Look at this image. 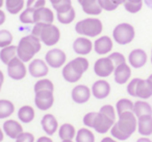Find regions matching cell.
I'll return each instance as SVG.
<instances>
[{
  "mask_svg": "<svg viewBox=\"0 0 152 142\" xmlns=\"http://www.w3.org/2000/svg\"><path fill=\"white\" fill-rule=\"evenodd\" d=\"M137 129V117L133 112H124L118 115V120L110 129L112 137L115 139L125 141L129 139Z\"/></svg>",
  "mask_w": 152,
  "mask_h": 142,
  "instance_id": "1",
  "label": "cell"
},
{
  "mask_svg": "<svg viewBox=\"0 0 152 142\" xmlns=\"http://www.w3.org/2000/svg\"><path fill=\"white\" fill-rule=\"evenodd\" d=\"M116 116H118L116 108L112 104H104L100 108L99 112H96L92 129L98 134H106L116 122Z\"/></svg>",
  "mask_w": 152,
  "mask_h": 142,
  "instance_id": "2",
  "label": "cell"
},
{
  "mask_svg": "<svg viewBox=\"0 0 152 142\" xmlns=\"http://www.w3.org/2000/svg\"><path fill=\"white\" fill-rule=\"evenodd\" d=\"M90 63L85 57H77L67 63L63 67L61 74L66 82L68 83H77L83 73L89 69Z\"/></svg>",
  "mask_w": 152,
  "mask_h": 142,
  "instance_id": "3",
  "label": "cell"
},
{
  "mask_svg": "<svg viewBox=\"0 0 152 142\" xmlns=\"http://www.w3.org/2000/svg\"><path fill=\"white\" fill-rule=\"evenodd\" d=\"M41 40L34 35L25 36L19 41L17 45V57L24 63H29L34 60V57L40 52L42 45Z\"/></svg>",
  "mask_w": 152,
  "mask_h": 142,
  "instance_id": "4",
  "label": "cell"
},
{
  "mask_svg": "<svg viewBox=\"0 0 152 142\" xmlns=\"http://www.w3.org/2000/svg\"><path fill=\"white\" fill-rule=\"evenodd\" d=\"M127 93L132 97L140 99H149L152 96V82L149 79H140L134 77L127 84Z\"/></svg>",
  "mask_w": 152,
  "mask_h": 142,
  "instance_id": "5",
  "label": "cell"
},
{
  "mask_svg": "<svg viewBox=\"0 0 152 142\" xmlns=\"http://www.w3.org/2000/svg\"><path fill=\"white\" fill-rule=\"evenodd\" d=\"M103 30L102 21L98 18H86L78 21L75 25V32L87 38H95L101 35Z\"/></svg>",
  "mask_w": 152,
  "mask_h": 142,
  "instance_id": "6",
  "label": "cell"
},
{
  "mask_svg": "<svg viewBox=\"0 0 152 142\" xmlns=\"http://www.w3.org/2000/svg\"><path fill=\"white\" fill-rule=\"evenodd\" d=\"M135 29L131 24L123 22L113 30V40L119 45H127L134 40Z\"/></svg>",
  "mask_w": 152,
  "mask_h": 142,
  "instance_id": "7",
  "label": "cell"
},
{
  "mask_svg": "<svg viewBox=\"0 0 152 142\" xmlns=\"http://www.w3.org/2000/svg\"><path fill=\"white\" fill-rule=\"evenodd\" d=\"M61 39V30L54 24H45L40 35V40L46 46H54Z\"/></svg>",
  "mask_w": 152,
  "mask_h": 142,
  "instance_id": "8",
  "label": "cell"
},
{
  "mask_svg": "<svg viewBox=\"0 0 152 142\" xmlns=\"http://www.w3.org/2000/svg\"><path fill=\"white\" fill-rule=\"evenodd\" d=\"M7 75L15 81H21L27 74V67L25 63L16 57L7 64Z\"/></svg>",
  "mask_w": 152,
  "mask_h": 142,
  "instance_id": "9",
  "label": "cell"
},
{
  "mask_svg": "<svg viewBox=\"0 0 152 142\" xmlns=\"http://www.w3.org/2000/svg\"><path fill=\"white\" fill-rule=\"evenodd\" d=\"M66 61H67L66 52L59 48H52L47 51L45 54V62L47 65L54 69L64 67L66 65Z\"/></svg>",
  "mask_w": 152,
  "mask_h": 142,
  "instance_id": "10",
  "label": "cell"
},
{
  "mask_svg": "<svg viewBox=\"0 0 152 142\" xmlns=\"http://www.w3.org/2000/svg\"><path fill=\"white\" fill-rule=\"evenodd\" d=\"M115 65L108 57L98 59L94 64V72L97 77L105 79L112 75L115 71Z\"/></svg>",
  "mask_w": 152,
  "mask_h": 142,
  "instance_id": "11",
  "label": "cell"
},
{
  "mask_svg": "<svg viewBox=\"0 0 152 142\" xmlns=\"http://www.w3.org/2000/svg\"><path fill=\"white\" fill-rule=\"evenodd\" d=\"M29 74L36 79H42L46 77L49 72V66L44 60L41 59H34L29 62V65L27 67Z\"/></svg>",
  "mask_w": 152,
  "mask_h": 142,
  "instance_id": "12",
  "label": "cell"
},
{
  "mask_svg": "<svg viewBox=\"0 0 152 142\" xmlns=\"http://www.w3.org/2000/svg\"><path fill=\"white\" fill-rule=\"evenodd\" d=\"M54 104V95L51 91H39L36 92L34 104L41 111H47L52 108Z\"/></svg>",
  "mask_w": 152,
  "mask_h": 142,
  "instance_id": "13",
  "label": "cell"
},
{
  "mask_svg": "<svg viewBox=\"0 0 152 142\" xmlns=\"http://www.w3.org/2000/svg\"><path fill=\"white\" fill-rule=\"evenodd\" d=\"M148 62V54L144 49L135 48L131 50L128 54V64L134 69L144 67Z\"/></svg>",
  "mask_w": 152,
  "mask_h": 142,
  "instance_id": "14",
  "label": "cell"
},
{
  "mask_svg": "<svg viewBox=\"0 0 152 142\" xmlns=\"http://www.w3.org/2000/svg\"><path fill=\"white\" fill-rule=\"evenodd\" d=\"M92 91L88 86L86 85H77L72 89L71 97L74 102L79 104H86L91 98Z\"/></svg>",
  "mask_w": 152,
  "mask_h": 142,
  "instance_id": "15",
  "label": "cell"
},
{
  "mask_svg": "<svg viewBox=\"0 0 152 142\" xmlns=\"http://www.w3.org/2000/svg\"><path fill=\"white\" fill-rule=\"evenodd\" d=\"M94 49V44L89 38L87 37H78L73 43V50L78 55H87L91 53V51Z\"/></svg>",
  "mask_w": 152,
  "mask_h": 142,
  "instance_id": "16",
  "label": "cell"
},
{
  "mask_svg": "<svg viewBox=\"0 0 152 142\" xmlns=\"http://www.w3.org/2000/svg\"><path fill=\"white\" fill-rule=\"evenodd\" d=\"M94 44V50L96 53L100 55H105L107 53H110L114 47V41L108 36H101L98 39H96Z\"/></svg>",
  "mask_w": 152,
  "mask_h": 142,
  "instance_id": "17",
  "label": "cell"
},
{
  "mask_svg": "<svg viewBox=\"0 0 152 142\" xmlns=\"http://www.w3.org/2000/svg\"><path fill=\"white\" fill-rule=\"evenodd\" d=\"M131 77V67L129 64L123 63L117 66L114 71L115 82L119 85H125L129 82Z\"/></svg>",
  "mask_w": 152,
  "mask_h": 142,
  "instance_id": "18",
  "label": "cell"
},
{
  "mask_svg": "<svg viewBox=\"0 0 152 142\" xmlns=\"http://www.w3.org/2000/svg\"><path fill=\"white\" fill-rule=\"evenodd\" d=\"M110 85L105 79H98L92 86V94L97 99H104L110 93Z\"/></svg>",
  "mask_w": 152,
  "mask_h": 142,
  "instance_id": "19",
  "label": "cell"
},
{
  "mask_svg": "<svg viewBox=\"0 0 152 142\" xmlns=\"http://www.w3.org/2000/svg\"><path fill=\"white\" fill-rule=\"evenodd\" d=\"M2 129L7 137L14 140H16L20 134L23 133V127H22V124L19 121L14 120V119H7V120H5L2 125Z\"/></svg>",
  "mask_w": 152,
  "mask_h": 142,
  "instance_id": "20",
  "label": "cell"
},
{
  "mask_svg": "<svg viewBox=\"0 0 152 142\" xmlns=\"http://www.w3.org/2000/svg\"><path fill=\"white\" fill-rule=\"evenodd\" d=\"M55 17L52 10L44 7L34 11V24L43 23V24H53Z\"/></svg>",
  "mask_w": 152,
  "mask_h": 142,
  "instance_id": "21",
  "label": "cell"
},
{
  "mask_svg": "<svg viewBox=\"0 0 152 142\" xmlns=\"http://www.w3.org/2000/svg\"><path fill=\"white\" fill-rule=\"evenodd\" d=\"M41 125L48 136H52L58 129V121L52 114H45L41 120Z\"/></svg>",
  "mask_w": 152,
  "mask_h": 142,
  "instance_id": "22",
  "label": "cell"
},
{
  "mask_svg": "<svg viewBox=\"0 0 152 142\" xmlns=\"http://www.w3.org/2000/svg\"><path fill=\"white\" fill-rule=\"evenodd\" d=\"M137 133L144 137L152 135V115H145L137 118Z\"/></svg>",
  "mask_w": 152,
  "mask_h": 142,
  "instance_id": "23",
  "label": "cell"
},
{
  "mask_svg": "<svg viewBox=\"0 0 152 142\" xmlns=\"http://www.w3.org/2000/svg\"><path fill=\"white\" fill-rule=\"evenodd\" d=\"M78 2L83 7V11L87 15L98 16L103 11L100 7L98 0H78Z\"/></svg>",
  "mask_w": 152,
  "mask_h": 142,
  "instance_id": "24",
  "label": "cell"
},
{
  "mask_svg": "<svg viewBox=\"0 0 152 142\" xmlns=\"http://www.w3.org/2000/svg\"><path fill=\"white\" fill-rule=\"evenodd\" d=\"M132 112L137 118L141 116H145V115H152V107L148 102L140 99L134 102Z\"/></svg>",
  "mask_w": 152,
  "mask_h": 142,
  "instance_id": "25",
  "label": "cell"
},
{
  "mask_svg": "<svg viewBox=\"0 0 152 142\" xmlns=\"http://www.w3.org/2000/svg\"><path fill=\"white\" fill-rule=\"evenodd\" d=\"M36 112L31 106H23L18 110V118L22 123H30L34 119Z\"/></svg>",
  "mask_w": 152,
  "mask_h": 142,
  "instance_id": "26",
  "label": "cell"
},
{
  "mask_svg": "<svg viewBox=\"0 0 152 142\" xmlns=\"http://www.w3.org/2000/svg\"><path fill=\"white\" fill-rule=\"evenodd\" d=\"M58 136L61 140H73L76 136V129L71 123H64L58 127Z\"/></svg>",
  "mask_w": 152,
  "mask_h": 142,
  "instance_id": "27",
  "label": "cell"
},
{
  "mask_svg": "<svg viewBox=\"0 0 152 142\" xmlns=\"http://www.w3.org/2000/svg\"><path fill=\"white\" fill-rule=\"evenodd\" d=\"M16 57H17V46L10 45V46L4 47V48H1V51H0V60H1V62L3 64L7 65Z\"/></svg>",
  "mask_w": 152,
  "mask_h": 142,
  "instance_id": "28",
  "label": "cell"
},
{
  "mask_svg": "<svg viewBox=\"0 0 152 142\" xmlns=\"http://www.w3.org/2000/svg\"><path fill=\"white\" fill-rule=\"evenodd\" d=\"M15 112V106L11 100L0 99V119H7Z\"/></svg>",
  "mask_w": 152,
  "mask_h": 142,
  "instance_id": "29",
  "label": "cell"
},
{
  "mask_svg": "<svg viewBox=\"0 0 152 142\" xmlns=\"http://www.w3.org/2000/svg\"><path fill=\"white\" fill-rule=\"evenodd\" d=\"M75 142H95V135L88 127H81L76 132Z\"/></svg>",
  "mask_w": 152,
  "mask_h": 142,
  "instance_id": "30",
  "label": "cell"
},
{
  "mask_svg": "<svg viewBox=\"0 0 152 142\" xmlns=\"http://www.w3.org/2000/svg\"><path fill=\"white\" fill-rule=\"evenodd\" d=\"M4 5L12 15L20 14L24 9V0H5Z\"/></svg>",
  "mask_w": 152,
  "mask_h": 142,
  "instance_id": "31",
  "label": "cell"
},
{
  "mask_svg": "<svg viewBox=\"0 0 152 142\" xmlns=\"http://www.w3.org/2000/svg\"><path fill=\"white\" fill-rule=\"evenodd\" d=\"M133 104H134V102L131 99H128V98H121V99H119L116 104L117 115H120L124 112H132Z\"/></svg>",
  "mask_w": 152,
  "mask_h": 142,
  "instance_id": "32",
  "label": "cell"
},
{
  "mask_svg": "<svg viewBox=\"0 0 152 142\" xmlns=\"http://www.w3.org/2000/svg\"><path fill=\"white\" fill-rule=\"evenodd\" d=\"M76 17V12L74 10V7H71L70 10L63 13H56V18L57 21L61 24H70L74 21Z\"/></svg>",
  "mask_w": 152,
  "mask_h": 142,
  "instance_id": "33",
  "label": "cell"
},
{
  "mask_svg": "<svg viewBox=\"0 0 152 142\" xmlns=\"http://www.w3.org/2000/svg\"><path fill=\"white\" fill-rule=\"evenodd\" d=\"M49 1L56 13H63V12H66L73 7L72 0H49Z\"/></svg>",
  "mask_w": 152,
  "mask_h": 142,
  "instance_id": "34",
  "label": "cell"
},
{
  "mask_svg": "<svg viewBox=\"0 0 152 142\" xmlns=\"http://www.w3.org/2000/svg\"><path fill=\"white\" fill-rule=\"evenodd\" d=\"M34 93L39 91H54V85L49 79H41L34 84Z\"/></svg>",
  "mask_w": 152,
  "mask_h": 142,
  "instance_id": "35",
  "label": "cell"
},
{
  "mask_svg": "<svg viewBox=\"0 0 152 142\" xmlns=\"http://www.w3.org/2000/svg\"><path fill=\"white\" fill-rule=\"evenodd\" d=\"M144 4V0H125L124 7L128 13L137 14L142 10Z\"/></svg>",
  "mask_w": 152,
  "mask_h": 142,
  "instance_id": "36",
  "label": "cell"
},
{
  "mask_svg": "<svg viewBox=\"0 0 152 142\" xmlns=\"http://www.w3.org/2000/svg\"><path fill=\"white\" fill-rule=\"evenodd\" d=\"M34 9H28L26 7L25 10L20 13V21L23 24H34Z\"/></svg>",
  "mask_w": 152,
  "mask_h": 142,
  "instance_id": "37",
  "label": "cell"
},
{
  "mask_svg": "<svg viewBox=\"0 0 152 142\" xmlns=\"http://www.w3.org/2000/svg\"><path fill=\"white\" fill-rule=\"evenodd\" d=\"M14 40V37L12 32L7 29L0 30V48H4L10 45H12Z\"/></svg>",
  "mask_w": 152,
  "mask_h": 142,
  "instance_id": "38",
  "label": "cell"
},
{
  "mask_svg": "<svg viewBox=\"0 0 152 142\" xmlns=\"http://www.w3.org/2000/svg\"><path fill=\"white\" fill-rule=\"evenodd\" d=\"M108 57L112 60L115 67H117V66L121 65V64H123V63H126V57H125V55L121 52H118V51H115V52L110 53Z\"/></svg>",
  "mask_w": 152,
  "mask_h": 142,
  "instance_id": "39",
  "label": "cell"
},
{
  "mask_svg": "<svg viewBox=\"0 0 152 142\" xmlns=\"http://www.w3.org/2000/svg\"><path fill=\"white\" fill-rule=\"evenodd\" d=\"M98 2H99L100 7L103 11L106 12H113L115 10L118 9V5L115 4L113 2V0H98Z\"/></svg>",
  "mask_w": 152,
  "mask_h": 142,
  "instance_id": "40",
  "label": "cell"
},
{
  "mask_svg": "<svg viewBox=\"0 0 152 142\" xmlns=\"http://www.w3.org/2000/svg\"><path fill=\"white\" fill-rule=\"evenodd\" d=\"M46 5V0H27L26 1V7L28 9L38 10L44 7Z\"/></svg>",
  "mask_w": 152,
  "mask_h": 142,
  "instance_id": "41",
  "label": "cell"
},
{
  "mask_svg": "<svg viewBox=\"0 0 152 142\" xmlns=\"http://www.w3.org/2000/svg\"><path fill=\"white\" fill-rule=\"evenodd\" d=\"M16 142H36L34 134L29 133V132H23L18 136V138L15 140Z\"/></svg>",
  "mask_w": 152,
  "mask_h": 142,
  "instance_id": "42",
  "label": "cell"
},
{
  "mask_svg": "<svg viewBox=\"0 0 152 142\" xmlns=\"http://www.w3.org/2000/svg\"><path fill=\"white\" fill-rule=\"evenodd\" d=\"M95 115H96V112H90L85 115V117H83V124L87 127H90V129L93 127V122H94V118H95Z\"/></svg>",
  "mask_w": 152,
  "mask_h": 142,
  "instance_id": "43",
  "label": "cell"
},
{
  "mask_svg": "<svg viewBox=\"0 0 152 142\" xmlns=\"http://www.w3.org/2000/svg\"><path fill=\"white\" fill-rule=\"evenodd\" d=\"M36 142H53V140L50 138V136H41L36 140Z\"/></svg>",
  "mask_w": 152,
  "mask_h": 142,
  "instance_id": "44",
  "label": "cell"
},
{
  "mask_svg": "<svg viewBox=\"0 0 152 142\" xmlns=\"http://www.w3.org/2000/svg\"><path fill=\"white\" fill-rule=\"evenodd\" d=\"M5 20H7V15H5V12L0 9V26L4 23Z\"/></svg>",
  "mask_w": 152,
  "mask_h": 142,
  "instance_id": "45",
  "label": "cell"
},
{
  "mask_svg": "<svg viewBox=\"0 0 152 142\" xmlns=\"http://www.w3.org/2000/svg\"><path fill=\"white\" fill-rule=\"evenodd\" d=\"M100 142H119L117 139H115L114 137H104L101 139Z\"/></svg>",
  "mask_w": 152,
  "mask_h": 142,
  "instance_id": "46",
  "label": "cell"
},
{
  "mask_svg": "<svg viewBox=\"0 0 152 142\" xmlns=\"http://www.w3.org/2000/svg\"><path fill=\"white\" fill-rule=\"evenodd\" d=\"M135 142H152V140L150 139L149 137H144V136H142V137H140Z\"/></svg>",
  "mask_w": 152,
  "mask_h": 142,
  "instance_id": "47",
  "label": "cell"
},
{
  "mask_svg": "<svg viewBox=\"0 0 152 142\" xmlns=\"http://www.w3.org/2000/svg\"><path fill=\"white\" fill-rule=\"evenodd\" d=\"M3 83H4V74H3L2 70H0V92H1V88H2Z\"/></svg>",
  "mask_w": 152,
  "mask_h": 142,
  "instance_id": "48",
  "label": "cell"
},
{
  "mask_svg": "<svg viewBox=\"0 0 152 142\" xmlns=\"http://www.w3.org/2000/svg\"><path fill=\"white\" fill-rule=\"evenodd\" d=\"M113 2L119 7V5H121V4H124L125 0H113Z\"/></svg>",
  "mask_w": 152,
  "mask_h": 142,
  "instance_id": "49",
  "label": "cell"
},
{
  "mask_svg": "<svg viewBox=\"0 0 152 142\" xmlns=\"http://www.w3.org/2000/svg\"><path fill=\"white\" fill-rule=\"evenodd\" d=\"M3 139H4V132H3V129L0 127V142H2Z\"/></svg>",
  "mask_w": 152,
  "mask_h": 142,
  "instance_id": "50",
  "label": "cell"
},
{
  "mask_svg": "<svg viewBox=\"0 0 152 142\" xmlns=\"http://www.w3.org/2000/svg\"><path fill=\"white\" fill-rule=\"evenodd\" d=\"M144 2H145V4L147 5L148 7L152 9V0H144Z\"/></svg>",
  "mask_w": 152,
  "mask_h": 142,
  "instance_id": "51",
  "label": "cell"
},
{
  "mask_svg": "<svg viewBox=\"0 0 152 142\" xmlns=\"http://www.w3.org/2000/svg\"><path fill=\"white\" fill-rule=\"evenodd\" d=\"M4 2H5V0H0V9L4 5Z\"/></svg>",
  "mask_w": 152,
  "mask_h": 142,
  "instance_id": "52",
  "label": "cell"
},
{
  "mask_svg": "<svg viewBox=\"0 0 152 142\" xmlns=\"http://www.w3.org/2000/svg\"><path fill=\"white\" fill-rule=\"evenodd\" d=\"M61 142H74L73 140H61Z\"/></svg>",
  "mask_w": 152,
  "mask_h": 142,
  "instance_id": "53",
  "label": "cell"
},
{
  "mask_svg": "<svg viewBox=\"0 0 152 142\" xmlns=\"http://www.w3.org/2000/svg\"><path fill=\"white\" fill-rule=\"evenodd\" d=\"M150 62H151V64H152V49H151V57H150Z\"/></svg>",
  "mask_w": 152,
  "mask_h": 142,
  "instance_id": "54",
  "label": "cell"
},
{
  "mask_svg": "<svg viewBox=\"0 0 152 142\" xmlns=\"http://www.w3.org/2000/svg\"><path fill=\"white\" fill-rule=\"evenodd\" d=\"M148 79H150V81H151V82H152V74H150V77H148Z\"/></svg>",
  "mask_w": 152,
  "mask_h": 142,
  "instance_id": "55",
  "label": "cell"
}]
</instances>
